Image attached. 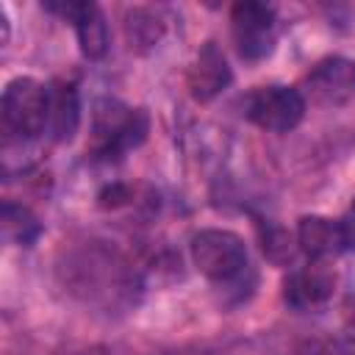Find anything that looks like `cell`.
I'll use <instances>...</instances> for the list:
<instances>
[{
  "label": "cell",
  "instance_id": "5b68a950",
  "mask_svg": "<svg viewBox=\"0 0 355 355\" xmlns=\"http://www.w3.org/2000/svg\"><path fill=\"white\" fill-rule=\"evenodd\" d=\"M230 31L239 55L261 61L275 50V8L255 0L236 3L230 11Z\"/></svg>",
  "mask_w": 355,
  "mask_h": 355
},
{
  "label": "cell",
  "instance_id": "9c48e42d",
  "mask_svg": "<svg viewBox=\"0 0 355 355\" xmlns=\"http://www.w3.org/2000/svg\"><path fill=\"white\" fill-rule=\"evenodd\" d=\"M230 67H227V58L225 53L214 44V42H205L191 67H189V92L197 103H211L216 94H222L227 86H230Z\"/></svg>",
  "mask_w": 355,
  "mask_h": 355
},
{
  "label": "cell",
  "instance_id": "30bf717a",
  "mask_svg": "<svg viewBox=\"0 0 355 355\" xmlns=\"http://www.w3.org/2000/svg\"><path fill=\"white\" fill-rule=\"evenodd\" d=\"M297 244L311 261H330L347 250V233L336 219L302 216L297 225Z\"/></svg>",
  "mask_w": 355,
  "mask_h": 355
},
{
  "label": "cell",
  "instance_id": "7c38bea8",
  "mask_svg": "<svg viewBox=\"0 0 355 355\" xmlns=\"http://www.w3.org/2000/svg\"><path fill=\"white\" fill-rule=\"evenodd\" d=\"M39 233H42L39 219L25 205H17V202H6L3 205V236L8 241L31 244V241H36Z\"/></svg>",
  "mask_w": 355,
  "mask_h": 355
},
{
  "label": "cell",
  "instance_id": "4fadbf2b",
  "mask_svg": "<svg viewBox=\"0 0 355 355\" xmlns=\"http://www.w3.org/2000/svg\"><path fill=\"white\" fill-rule=\"evenodd\" d=\"M161 22L150 14V11H144V8H136L133 14H130V19H128V39H130V47L133 44H155L158 42V36H161Z\"/></svg>",
  "mask_w": 355,
  "mask_h": 355
},
{
  "label": "cell",
  "instance_id": "8992f818",
  "mask_svg": "<svg viewBox=\"0 0 355 355\" xmlns=\"http://www.w3.org/2000/svg\"><path fill=\"white\" fill-rule=\"evenodd\" d=\"M302 97L322 108H338L355 100V61L330 55L311 67L302 80Z\"/></svg>",
  "mask_w": 355,
  "mask_h": 355
},
{
  "label": "cell",
  "instance_id": "8fae6325",
  "mask_svg": "<svg viewBox=\"0 0 355 355\" xmlns=\"http://www.w3.org/2000/svg\"><path fill=\"white\" fill-rule=\"evenodd\" d=\"M80 125V103L72 83H53L50 86V119L47 128L55 141H69Z\"/></svg>",
  "mask_w": 355,
  "mask_h": 355
},
{
  "label": "cell",
  "instance_id": "277c9868",
  "mask_svg": "<svg viewBox=\"0 0 355 355\" xmlns=\"http://www.w3.org/2000/svg\"><path fill=\"white\" fill-rule=\"evenodd\" d=\"M305 97L294 86H261L247 97V116L261 130L269 133H288L305 116Z\"/></svg>",
  "mask_w": 355,
  "mask_h": 355
},
{
  "label": "cell",
  "instance_id": "3957f363",
  "mask_svg": "<svg viewBox=\"0 0 355 355\" xmlns=\"http://www.w3.org/2000/svg\"><path fill=\"white\" fill-rule=\"evenodd\" d=\"M3 119L19 136H39L50 119V89L33 78H14L3 92Z\"/></svg>",
  "mask_w": 355,
  "mask_h": 355
},
{
  "label": "cell",
  "instance_id": "7a4b0ae2",
  "mask_svg": "<svg viewBox=\"0 0 355 355\" xmlns=\"http://www.w3.org/2000/svg\"><path fill=\"white\" fill-rule=\"evenodd\" d=\"M191 261L208 280L227 283V280H236L247 269V247L236 233L208 227V230L194 233Z\"/></svg>",
  "mask_w": 355,
  "mask_h": 355
},
{
  "label": "cell",
  "instance_id": "52a82bcc",
  "mask_svg": "<svg viewBox=\"0 0 355 355\" xmlns=\"http://www.w3.org/2000/svg\"><path fill=\"white\" fill-rule=\"evenodd\" d=\"M336 280H338V275L330 266V261H311V263H305L302 269H297L286 277L283 297L291 308L311 311V308L324 305L333 297Z\"/></svg>",
  "mask_w": 355,
  "mask_h": 355
},
{
  "label": "cell",
  "instance_id": "ba28073f",
  "mask_svg": "<svg viewBox=\"0 0 355 355\" xmlns=\"http://www.w3.org/2000/svg\"><path fill=\"white\" fill-rule=\"evenodd\" d=\"M50 11H58L61 17H67L72 25H75V33H78V44H80V53L89 58V61H100L105 58L108 53V25H105V17L100 11L97 3H47Z\"/></svg>",
  "mask_w": 355,
  "mask_h": 355
},
{
  "label": "cell",
  "instance_id": "5bb4252c",
  "mask_svg": "<svg viewBox=\"0 0 355 355\" xmlns=\"http://www.w3.org/2000/svg\"><path fill=\"white\" fill-rule=\"evenodd\" d=\"M341 225H344V233H347V247H355V205L349 208V214Z\"/></svg>",
  "mask_w": 355,
  "mask_h": 355
},
{
  "label": "cell",
  "instance_id": "6da1fadb",
  "mask_svg": "<svg viewBox=\"0 0 355 355\" xmlns=\"http://www.w3.org/2000/svg\"><path fill=\"white\" fill-rule=\"evenodd\" d=\"M147 114L130 108L119 100H100L92 114V139L89 147L100 158H114L141 144L147 136Z\"/></svg>",
  "mask_w": 355,
  "mask_h": 355
}]
</instances>
